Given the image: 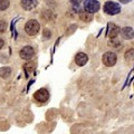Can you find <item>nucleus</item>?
Returning <instances> with one entry per match:
<instances>
[{
    "label": "nucleus",
    "instance_id": "nucleus-17",
    "mask_svg": "<svg viewBox=\"0 0 134 134\" xmlns=\"http://www.w3.org/2000/svg\"><path fill=\"white\" fill-rule=\"evenodd\" d=\"M69 1H70V3H72V6L74 7V9H78L82 0H69Z\"/></svg>",
    "mask_w": 134,
    "mask_h": 134
},
{
    "label": "nucleus",
    "instance_id": "nucleus-2",
    "mask_svg": "<svg viewBox=\"0 0 134 134\" xmlns=\"http://www.w3.org/2000/svg\"><path fill=\"white\" fill-rule=\"evenodd\" d=\"M104 12L106 15H110V16H114V15H117L121 12V6L119 3L116 2H113V1H107L104 3Z\"/></svg>",
    "mask_w": 134,
    "mask_h": 134
},
{
    "label": "nucleus",
    "instance_id": "nucleus-16",
    "mask_svg": "<svg viewBox=\"0 0 134 134\" xmlns=\"http://www.w3.org/2000/svg\"><path fill=\"white\" fill-rule=\"evenodd\" d=\"M7 27H8L7 23L3 21V20H0V34L5 32V31L7 30Z\"/></svg>",
    "mask_w": 134,
    "mask_h": 134
},
{
    "label": "nucleus",
    "instance_id": "nucleus-18",
    "mask_svg": "<svg viewBox=\"0 0 134 134\" xmlns=\"http://www.w3.org/2000/svg\"><path fill=\"white\" fill-rule=\"evenodd\" d=\"M43 35H44V39H49L50 37H52V32H50L48 29H45L44 32H43Z\"/></svg>",
    "mask_w": 134,
    "mask_h": 134
},
{
    "label": "nucleus",
    "instance_id": "nucleus-8",
    "mask_svg": "<svg viewBox=\"0 0 134 134\" xmlns=\"http://www.w3.org/2000/svg\"><path fill=\"white\" fill-rule=\"evenodd\" d=\"M87 62H88V56H87L85 53H77L76 54V56H75V63H76L78 66L86 65Z\"/></svg>",
    "mask_w": 134,
    "mask_h": 134
},
{
    "label": "nucleus",
    "instance_id": "nucleus-1",
    "mask_svg": "<svg viewBox=\"0 0 134 134\" xmlns=\"http://www.w3.org/2000/svg\"><path fill=\"white\" fill-rule=\"evenodd\" d=\"M39 30H40V25L35 19L29 20V21H27L26 25H25V31H26L27 35L30 36V37L36 36L37 34L39 32Z\"/></svg>",
    "mask_w": 134,
    "mask_h": 134
},
{
    "label": "nucleus",
    "instance_id": "nucleus-3",
    "mask_svg": "<svg viewBox=\"0 0 134 134\" xmlns=\"http://www.w3.org/2000/svg\"><path fill=\"white\" fill-rule=\"evenodd\" d=\"M99 2L97 0H85L84 2V10L88 14H95L99 10Z\"/></svg>",
    "mask_w": 134,
    "mask_h": 134
},
{
    "label": "nucleus",
    "instance_id": "nucleus-22",
    "mask_svg": "<svg viewBox=\"0 0 134 134\" xmlns=\"http://www.w3.org/2000/svg\"><path fill=\"white\" fill-rule=\"evenodd\" d=\"M133 85H134V83H133Z\"/></svg>",
    "mask_w": 134,
    "mask_h": 134
},
{
    "label": "nucleus",
    "instance_id": "nucleus-15",
    "mask_svg": "<svg viewBox=\"0 0 134 134\" xmlns=\"http://www.w3.org/2000/svg\"><path fill=\"white\" fill-rule=\"evenodd\" d=\"M9 0H0V11H5L9 7Z\"/></svg>",
    "mask_w": 134,
    "mask_h": 134
},
{
    "label": "nucleus",
    "instance_id": "nucleus-11",
    "mask_svg": "<svg viewBox=\"0 0 134 134\" xmlns=\"http://www.w3.org/2000/svg\"><path fill=\"white\" fill-rule=\"evenodd\" d=\"M36 68V63L35 62H29V63H26V64L24 65V70H25V75H26V77H29V75H30L31 72H34Z\"/></svg>",
    "mask_w": 134,
    "mask_h": 134
},
{
    "label": "nucleus",
    "instance_id": "nucleus-14",
    "mask_svg": "<svg viewBox=\"0 0 134 134\" xmlns=\"http://www.w3.org/2000/svg\"><path fill=\"white\" fill-rule=\"evenodd\" d=\"M134 58V49H129L124 55V59L126 62H131Z\"/></svg>",
    "mask_w": 134,
    "mask_h": 134
},
{
    "label": "nucleus",
    "instance_id": "nucleus-7",
    "mask_svg": "<svg viewBox=\"0 0 134 134\" xmlns=\"http://www.w3.org/2000/svg\"><path fill=\"white\" fill-rule=\"evenodd\" d=\"M121 32V29L117 25L113 24V23H110L107 24V30H106V36H108L110 38H115V37L119 35Z\"/></svg>",
    "mask_w": 134,
    "mask_h": 134
},
{
    "label": "nucleus",
    "instance_id": "nucleus-6",
    "mask_svg": "<svg viewBox=\"0 0 134 134\" xmlns=\"http://www.w3.org/2000/svg\"><path fill=\"white\" fill-rule=\"evenodd\" d=\"M34 98L38 103H46L49 98V92L46 88H40L34 94Z\"/></svg>",
    "mask_w": 134,
    "mask_h": 134
},
{
    "label": "nucleus",
    "instance_id": "nucleus-20",
    "mask_svg": "<svg viewBox=\"0 0 134 134\" xmlns=\"http://www.w3.org/2000/svg\"><path fill=\"white\" fill-rule=\"evenodd\" d=\"M3 46H5V40H3L2 38H0V49H1Z\"/></svg>",
    "mask_w": 134,
    "mask_h": 134
},
{
    "label": "nucleus",
    "instance_id": "nucleus-12",
    "mask_svg": "<svg viewBox=\"0 0 134 134\" xmlns=\"http://www.w3.org/2000/svg\"><path fill=\"white\" fill-rule=\"evenodd\" d=\"M11 75V68L10 67H1L0 68V77L1 78H9Z\"/></svg>",
    "mask_w": 134,
    "mask_h": 134
},
{
    "label": "nucleus",
    "instance_id": "nucleus-4",
    "mask_svg": "<svg viewBox=\"0 0 134 134\" xmlns=\"http://www.w3.org/2000/svg\"><path fill=\"white\" fill-rule=\"evenodd\" d=\"M102 60L104 63V65L107 67H112L116 64L117 62V55L113 52H106L102 57Z\"/></svg>",
    "mask_w": 134,
    "mask_h": 134
},
{
    "label": "nucleus",
    "instance_id": "nucleus-9",
    "mask_svg": "<svg viewBox=\"0 0 134 134\" xmlns=\"http://www.w3.org/2000/svg\"><path fill=\"white\" fill-rule=\"evenodd\" d=\"M121 36L125 40H131L134 37V30L132 29V27H124L123 29H121Z\"/></svg>",
    "mask_w": 134,
    "mask_h": 134
},
{
    "label": "nucleus",
    "instance_id": "nucleus-19",
    "mask_svg": "<svg viewBox=\"0 0 134 134\" xmlns=\"http://www.w3.org/2000/svg\"><path fill=\"white\" fill-rule=\"evenodd\" d=\"M110 44H111V46H113V47H120V45H121V43L119 40H115V38H113L111 41H110Z\"/></svg>",
    "mask_w": 134,
    "mask_h": 134
},
{
    "label": "nucleus",
    "instance_id": "nucleus-5",
    "mask_svg": "<svg viewBox=\"0 0 134 134\" xmlns=\"http://www.w3.org/2000/svg\"><path fill=\"white\" fill-rule=\"evenodd\" d=\"M19 56L24 60H29L35 56V49H34L31 46H25V47H23L20 49Z\"/></svg>",
    "mask_w": 134,
    "mask_h": 134
},
{
    "label": "nucleus",
    "instance_id": "nucleus-21",
    "mask_svg": "<svg viewBox=\"0 0 134 134\" xmlns=\"http://www.w3.org/2000/svg\"><path fill=\"white\" fill-rule=\"evenodd\" d=\"M120 2H122V3H129V2H131L132 0H119Z\"/></svg>",
    "mask_w": 134,
    "mask_h": 134
},
{
    "label": "nucleus",
    "instance_id": "nucleus-10",
    "mask_svg": "<svg viewBox=\"0 0 134 134\" xmlns=\"http://www.w3.org/2000/svg\"><path fill=\"white\" fill-rule=\"evenodd\" d=\"M37 6V0H21V7L25 10L30 11Z\"/></svg>",
    "mask_w": 134,
    "mask_h": 134
},
{
    "label": "nucleus",
    "instance_id": "nucleus-13",
    "mask_svg": "<svg viewBox=\"0 0 134 134\" xmlns=\"http://www.w3.org/2000/svg\"><path fill=\"white\" fill-rule=\"evenodd\" d=\"M79 19H82L83 21H85V23H88L92 20V16H91V14H88V12H86L84 10V11L79 12Z\"/></svg>",
    "mask_w": 134,
    "mask_h": 134
}]
</instances>
